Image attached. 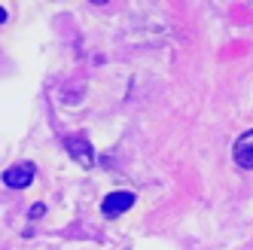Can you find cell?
<instances>
[{
	"mask_svg": "<svg viewBox=\"0 0 253 250\" xmlns=\"http://www.w3.org/2000/svg\"><path fill=\"white\" fill-rule=\"evenodd\" d=\"M64 150L83 168H92L95 165V147H92V140H88V137H83V134H67L64 137Z\"/></svg>",
	"mask_w": 253,
	"mask_h": 250,
	"instance_id": "6da1fadb",
	"label": "cell"
},
{
	"mask_svg": "<svg viewBox=\"0 0 253 250\" xmlns=\"http://www.w3.org/2000/svg\"><path fill=\"white\" fill-rule=\"evenodd\" d=\"M134 192H128V189H119V192H110L107 199L101 202V213L107 220H116V217H122L125 210H131L134 208Z\"/></svg>",
	"mask_w": 253,
	"mask_h": 250,
	"instance_id": "7a4b0ae2",
	"label": "cell"
},
{
	"mask_svg": "<svg viewBox=\"0 0 253 250\" xmlns=\"http://www.w3.org/2000/svg\"><path fill=\"white\" fill-rule=\"evenodd\" d=\"M34 174H37L34 162H19V165H9V168L3 171V183H6L9 189H25V186H31Z\"/></svg>",
	"mask_w": 253,
	"mask_h": 250,
	"instance_id": "3957f363",
	"label": "cell"
},
{
	"mask_svg": "<svg viewBox=\"0 0 253 250\" xmlns=\"http://www.w3.org/2000/svg\"><path fill=\"white\" fill-rule=\"evenodd\" d=\"M232 159H235V165L244 168V171H253V128L244 131L238 140H235V147H232Z\"/></svg>",
	"mask_w": 253,
	"mask_h": 250,
	"instance_id": "277c9868",
	"label": "cell"
},
{
	"mask_svg": "<svg viewBox=\"0 0 253 250\" xmlns=\"http://www.w3.org/2000/svg\"><path fill=\"white\" fill-rule=\"evenodd\" d=\"M43 210H46V205H34L31 208V217H43Z\"/></svg>",
	"mask_w": 253,
	"mask_h": 250,
	"instance_id": "5b68a950",
	"label": "cell"
},
{
	"mask_svg": "<svg viewBox=\"0 0 253 250\" xmlns=\"http://www.w3.org/2000/svg\"><path fill=\"white\" fill-rule=\"evenodd\" d=\"M3 22H6V9H3V6H0V25H3Z\"/></svg>",
	"mask_w": 253,
	"mask_h": 250,
	"instance_id": "8992f818",
	"label": "cell"
}]
</instances>
